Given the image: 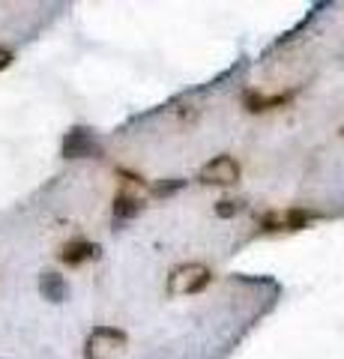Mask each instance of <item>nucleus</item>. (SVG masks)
<instances>
[{"label":"nucleus","mask_w":344,"mask_h":359,"mask_svg":"<svg viewBox=\"0 0 344 359\" xmlns=\"http://www.w3.org/2000/svg\"><path fill=\"white\" fill-rule=\"evenodd\" d=\"M57 257H60V264H66V266H81L87 261H96V257H99V245L90 243V240H69V243L60 245Z\"/></svg>","instance_id":"423d86ee"},{"label":"nucleus","mask_w":344,"mask_h":359,"mask_svg":"<svg viewBox=\"0 0 344 359\" xmlns=\"http://www.w3.org/2000/svg\"><path fill=\"white\" fill-rule=\"evenodd\" d=\"M240 177H242V168L234 156H216V159H209L198 171V180L204 186H234L240 183Z\"/></svg>","instance_id":"20e7f679"},{"label":"nucleus","mask_w":344,"mask_h":359,"mask_svg":"<svg viewBox=\"0 0 344 359\" xmlns=\"http://www.w3.org/2000/svg\"><path fill=\"white\" fill-rule=\"evenodd\" d=\"M141 210H144V201L135 192H129V189H120L114 195V204H111V212L117 219H135Z\"/></svg>","instance_id":"1a4fd4ad"},{"label":"nucleus","mask_w":344,"mask_h":359,"mask_svg":"<svg viewBox=\"0 0 344 359\" xmlns=\"http://www.w3.org/2000/svg\"><path fill=\"white\" fill-rule=\"evenodd\" d=\"M246 207L242 201H228V198H221V201H216V216H221V219H228V216H237V212Z\"/></svg>","instance_id":"9d476101"},{"label":"nucleus","mask_w":344,"mask_h":359,"mask_svg":"<svg viewBox=\"0 0 344 359\" xmlns=\"http://www.w3.org/2000/svg\"><path fill=\"white\" fill-rule=\"evenodd\" d=\"M291 99H294V93L266 96L261 90H246V93H242V105H246V111H252V114H263V111H275V108L291 105Z\"/></svg>","instance_id":"0eeeda50"},{"label":"nucleus","mask_w":344,"mask_h":359,"mask_svg":"<svg viewBox=\"0 0 344 359\" xmlns=\"http://www.w3.org/2000/svg\"><path fill=\"white\" fill-rule=\"evenodd\" d=\"M315 219H320V212L305 210V207H291V210H282V212L273 210V212H263L261 216V228L270 231V233H275V231H303Z\"/></svg>","instance_id":"7ed1b4c3"},{"label":"nucleus","mask_w":344,"mask_h":359,"mask_svg":"<svg viewBox=\"0 0 344 359\" xmlns=\"http://www.w3.org/2000/svg\"><path fill=\"white\" fill-rule=\"evenodd\" d=\"M39 294L48 302H66L69 299V282L60 273H42L39 276Z\"/></svg>","instance_id":"6e6552de"},{"label":"nucleus","mask_w":344,"mask_h":359,"mask_svg":"<svg viewBox=\"0 0 344 359\" xmlns=\"http://www.w3.org/2000/svg\"><path fill=\"white\" fill-rule=\"evenodd\" d=\"M126 347L129 335L120 327H93L84 341V359H117Z\"/></svg>","instance_id":"f03ea898"},{"label":"nucleus","mask_w":344,"mask_h":359,"mask_svg":"<svg viewBox=\"0 0 344 359\" xmlns=\"http://www.w3.org/2000/svg\"><path fill=\"white\" fill-rule=\"evenodd\" d=\"M341 135H344V129H341Z\"/></svg>","instance_id":"ddd939ff"},{"label":"nucleus","mask_w":344,"mask_h":359,"mask_svg":"<svg viewBox=\"0 0 344 359\" xmlns=\"http://www.w3.org/2000/svg\"><path fill=\"white\" fill-rule=\"evenodd\" d=\"M60 156L63 159H90V156H99V141L93 138L90 129L75 126V129H69L63 135Z\"/></svg>","instance_id":"39448f33"},{"label":"nucleus","mask_w":344,"mask_h":359,"mask_svg":"<svg viewBox=\"0 0 344 359\" xmlns=\"http://www.w3.org/2000/svg\"><path fill=\"white\" fill-rule=\"evenodd\" d=\"M9 63H13V51H9V48H0V72H4Z\"/></svg>","instance_id":"f8f14e48"},{"label":"nucleus","mask_w":344,"mask_h":359,"mask_svg":"<svg viewBox=\"0 0 344 359\" xmlns=\"http://www.w3.org/2000/svg\"><path fill=\"white\" fill-rule=\"evenodd\" d=\"M186 183H183V180H174V183H159V186H150V192L153 195H171V192H177V189H183Z\"/></svg>","instance_id":"9b49d317"},{"label":"nucleus","mask_w":344,"mask_h":359,"mask_svg":"<svg viewBox=\"0 0 344 359\" xmlns=\"http://www.w3.org/2000/svg\"><path fill=\"white\" fill-rule=\"evenodd\" d=\"M213 282V273L209 266L198 264V261H188V264H177L171 273H168V297H192V294H201V290Z\"/></svg>","instance_id":"f257e3e1"}]
</instances>
